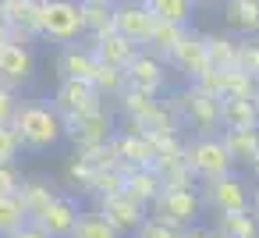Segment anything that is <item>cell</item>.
<instances>
[{
	"label": "cell",
	"mask_w": 259,
	"mask_h": 238,
	"mask_svg": "<svg viewBox=\"0 0 259 238\" xmlns=\"http://www.w3.org/2000/svg\"><path fill=\"white\" fill-rule=\"evenodd\" d=\"M64 125H68V142L75 146V153L110 146V139L117 135V114L107 103H100V107H93V110H85Z\"/></svg>",
	"instance_id": "obj_5"
},
{
	"label": "cell",
	"mask_w": 259,
	"mask_h": 238,
	"mask_svg": "<svg viewBox=\"0 0 259 238\" xmlns=\"http://www.w3.org/2000/svg\"><path fill=\"white\" fill-rule=\"evenodd\" d=\"M248 210L255 213V220H259V181L252 185V203H248Z\"/></svg>",
	"instance_id": "obj_44"
},
{
	"label": "cell",
	"mask_w": 259,
	"mask_h": 238,
	"mask_svg": "<svg viewBox=\"0 0 259 238\" xmlns=\"http://www.w3.org/2000/svg\"><path fill=\"white\" fill-rule=\"evenodd\" d=\"M132 238H181V231L170 227V224H163V220H156V217H149Z\"/></svg>",
	"instance_id": "obj_39"
},
{
	"label": "cell",
	"mask_w": 259,
	"mask_h": 238,
	"mask_svg": "<svg viewBox=\"0 0 259 238\" xmlns=\"http://www.w3.org/2000/svg\"><path fill=\"white\" fill-rule=\"evenodd\" d=\"M22 181H25L22 164H0V195H8V192H22Z\"/></svg>",
	"instance_id": "obj_38"
},
{
	"label": "cell",
	"mask_w": 259,
	"mask_h": 238,
	"mask_svg": "<svg viewBox=\"0 0 259 238\" xmlns=\"http://www.w3.org/2000/svg\"><path fill=\"white\" fill-rule=\"evenodd\" d=\"M255 78L241 68H220V100L227 96H255Z\"/></svg>",
	"instance_id": "obj_32"
},
{
	"label": "cell",
	"mask_w": 259,
	"mask_h": 238,
	"mask_svg": "<svg viewBox=\"0 0 259 238\" xmlns=\"http://www.w3.org/2000/svg\"><path fill=\"white\" fill-rule=\"evenodd\" d=\"M206 39V54L213 68H238V39L224 29V32H202Z\"/></svg>",
	"instance_id": "obj_26"
},
{
	"label": "cell",
	"mask_w": 259,
	"mask_h": 238,
	"mask_svg": "<svg viewBox=\"0 0 259 238\" xmlns=\"http://www.w3.org/2000/svg\"><path fill=\"white\" fill-rule=\"evenodd\" d=\"M110 146H114V153H117V160H121L124 171L128 167H153L156 164V149H153V142H149L146 132L117 128V135L110 139Z\"/></svg>",
	"instance_id": "obj_17"
},
{
	"label": "cell",
	"mask_w": 259,
	"mask_h": 238,
	"mask_svg": "<svg viewBox=\"0 0 259 238\" xmlns=\"http://www.w3.org/2000/svg\"><path fill=\"white\" fill-rule=\"evenodd\" d=\"M167 64H170V71H178L185 82H195V78H202L213 64H209V54H206V39H202V32H185V39L163 57Z\"/></svg>",
	"instance_id": "obj_11"
},
{
	"label": "cell",
	"mask_w": 259,
	"mask_h": 238,
	"mask_svg": "<svg viewBox=\"0 0 259 238\" xmlns=\"http://www.w3.org/2000/svg\"><path fill=\"white\" fill-rule=\"evenodd\" d=\"M248 174H252V181H259V156H255V164L248 167Z\"/></svg>",
	"instance_id": "obj_46"
},
{
	"label": "cell",
	"mask_w": 259,
	"mask_h": 238,
	"mask_svg": "<svg viewBox=\"0 0 259 238\" xmlns=\"http://www.w3.org/2000/svg\"><path fill=\"white\" fill-rule=\"evenodd\" d=\"M149 217H156V220H163V224L185 231V227H192V224H199V220L206 217L202 192H199V188H163V192L153 199Z\"/></svg>",
	"instance_id": "obj_6"
},
{
	"label": "cell",
	"mask_w": 259,
	"mask_h": 238,
	"mask_svg": "<svg viewBox=\"0 0 259 238\" xmlns=\"http://www.w3.org/2000/svg\"><path fill=\"white\" fill-rule=\"evenodd\" d=\"M238 68L259 82V43L255 39H238Z\"/></svg>",
	"instance_id": "obj_37"
},
{
	"label": "cell",
	"mask_w": 259,
	"mask_h": 238,
	"mask_svg": "<svg viewBox=\"0 0 259 238\" xmlns=\"http://www.w3.org/2000/svg\"><path fill=\"white\" fill-rule=\"evenodd\" d=\"M146 8L153 11L156 22L192 29V18H195V4H192V0H146Z\"/></svg>",
	"instance_id": "obj_25"
},
{
	"label": "cell",
	"mask_w": 259,
	"mask_h": 238,
	"mask_svg": "<svg viewBox=\"0 0 259 238\" xmlns=\"http://www.w3.org/2000/svg\"><path fill=\"white\" fill-rule=\"evenodd\" d=\"M89 47H93V54H96L100 64H114V68H128L139 57V50H142V47H135L132 39H124L114 29L100 32V36H89Z\"/></svg>",
	"instance_id": "obj_18"
},
{
	"label": "cell",
	"mask_w": 259,
	"mask_h": 238,
	"mask_svg": "<svg viewBox=\"0 0 259 238\" xmlns=\"http://www.w3.org/2000/svg\"><path fill=\"white\" fill-rule=\"evenodd\" d=\"M36 71H39V57L32 43L11 39L8 47H0V86L22 93L25 86L36 82Z\"/></svg>",
	"instance_id": "obj_8"
},
{
	"label": "cell",
	"mask_w": 259,
	"mask_h": 238,
	"mask_svg": "<svg viewBox=\"0 0 259 238\" xmlns=\"http://www.w3.org/2000/svg\"><path fill=\"white\" fill-rule=\"evenodd\" d=\"M11 39H15V29L8 25V18H4V15H0V47H8Z\"/></svg>",
	"instance_id": "obj_43"
},
{
	"label": "cell",
	"mask_w": 259,
	"mask_h": 238,
	"mask_svg": "<svg viewBox=\"0 0 259 238\" xmlns=\"http://www.w3.org/2000/svg\"><path fill=\"white\" fill-rule=\"evenodd\" d=\"M96 210L107 217V224L110 227H117L124 238H132L146 220H149V206L146 203H139L135 195H128V192H117V195H107V199H100L96 203Z\"/></svg>",
	"instance_id": "obj_13"
},
{
	"label": "cell",
	"mask_w": 259,
	"mask_h": 238,
	"mask_svg": "<svg viewBox=\"0 0 259 238\" xmlns=\"http://www.w3.org/2000/svg\"><path fill=\"white\" fill-rule=\"evenodd\" d=\"M82 213H85L82 199H78L75 192H61V195L50 203V210H47L36 224H39L50 238H71L75 227H78V220H82Z\"/></svg>",
	"instance_id": "obj_14"
},
{
	"label": "cell",
	"mask_w": 259,
	"mask_h": 238,
	"mask_svg": "<svg viewBox=\"0 0 259 238\" xmlns=\"http://www.w3.org/2000/svg\"><path fill=\"white\" fill-rule=\"evenodd\" d=\"M181 238H217V231H213V224H206V220H199V224H192V227H185V231H181Z\"/></svg>",
	"instance_id": "obj_41"
},
{
	"label": "cell",
	"mask_w": 259,
	"mask_h": 238,
	"mask_svg": "<svg viewBox=\"0 0 259 238\" xmlns=\"http://www.w3.org/2000/svg\"><path fill=\"white\" fill-rule=\"evenodd\" d=\"M11 128L18 132L22 153H50V149H57L68 139L64 117L47 100H22L18 110H15Z\"/></svg>",
	"instance_id": "obj_1"
},
{
	"label": "cell",
	"mask_w": 259,
	"mask_h": 238,
	"mask_svg": "<svg viewBox=\"0 0 259 238\" xmlns=\"http://www.w3.org/2000/svg\"><path fill=\"white\" fill-rule=\"evenodd\" d=\"M8 238H50V234H47V231H43V227H39L36 220H29L25 227H18V231H11Z\"/></svg>",
	"instance_id": "obj_42"
},
{
	"label": "cell",
	"mask_w": 259,
	"mask_h": 238,
	"mask_svg": "<svg viewBox=\"0 0 259 238\" xmlns=\"http://www.w3.org/2000/svg\"><path fill=\"white\" fill-rule=\"evenodd\" d=\"M213 231L217 238H259V220L252 210H238V213H213Z\"/></svg>",
	"instance_id": "obj_23"
},
{
	"label": "cell",
	"mask_w": 259,
	"mask_h": 238,
	"mask_svg": "<svg viewBox=\"0 0 259 238\" xmlns=\"http://www.w3.org/2000/svg\"><path fill=\"white\" fill-rule=\"evenodd\" d=\"M185 32L188 29H181V25H167V22H156V32H153V43L146 47V50H153V54H160V57H167L181 39H185Z\"/></svg>",
	"instance_id": "obj_35"
},
{
	"label": "cell",
	"mask_w": 259,
	"mask_h": 238,
	"mask_svg": "<svg viewBox=\"0 0 259 238\" xmlns=\"http://www.w3.org/2000/svg\"><path fill=\"white\" fill-rule=\"evenodd\" d=\"M0 15L15 29V39H22V43L39 39V0H4Z\"/></svg>",
	"instance_id": "obj_19"
},
{
	"label": "cell",
	"mask_w": 259,
	"mask_h": 238,
	"mask_svg": "<svg viewBox=\"0 0 259 238\" xmlns=\"http://www.w3.org/2000/svg\"><path fill=\"white\" fill-rule=\"evenodd\" d=\"M252 185L241 171H231L224 178H213V181H202L199 192H202V203H206V213H238V210H248L252 203Z\"/></svg>",
	"instance_id": "obj_7"
},
{
	"label": "cell",
	"mask_w": 259,
	"mask_h": 238,
	"mask_svg": "<svg viewBox=\"0 0 259 238\" xmlns=\"http://www.w3.org/2000/svg\"><path fill=\"white\" fill-rule=\"evenodd\" d=\"M195 8H213V4H224V0H192Z\"/></svg>",
	"instance_id": "obj_45"
},
{
	"label": "cell",
	"mask_w": 259,
	"mask_h": 238,
	"mask_svg": "<svg viewBox=\"0 0 259 238\" xmlns=\"http://www.w3.org/2000/svg\"><path fill=\"white\" fill-rule=\"evenodd\" d=\"M252 100H255V107H259V86H255V96H252Z\"/></svg>",
	"instance_id": "obj_47"
},
{
	"label": "cell",
	"mask_w": 259,
	"mask_h": 238,
	"mask_svg": "<svg viewBox=\"0 0 259 238\" xmlns=\"http://www.w3.org/2000/svg\"><path fill=\"white\" fill-rule=\"evenodd\" d=\"M50 103H54V110H57L64 121H71V117H78V114H85V110H93V107H100V103H107V100H103V96L96 93V86L85 82V78H61L57 89H54V96H50Z\"/></svg>",
	"instance_id": "obj_10"
},
{
	"label": "cell",
	"mask_w": 259,
	"mask_h": 238,
	"mask_svg": "<svg viewBox=\"0 0 259 238\" xmlns=\"http://www.w3.org/2000/svg\"><path fill=\"white\" fill-rule=\"evenodd\" d=\"M93 171H96V164H93V160H89L85 153H71V156L64 160V167H61L64 181H68L71 188H78V192H85V185H89Z\"/></svg>",
	"instance_id": "obj_34"
},
{
	"label": "cell",
	"mask_w": 259,
	"mask_h": 238,
	"mask_svg": "<svg viewBox=\"0 0 259 238\" xmlns=\"http://www.w3.org/2000/svg\"><path fill=\"white\" fill-rule=\"evenodd\" d=\"M96 54H93V47L89 43H68V47H57V54H54V75H57V82L61 78H85V82H93V75H96Z\"/></svg>",
	"instance_id": "obj_15"
},
{
	"label": "cell",
	"mask_w": 259,
	"mask_h": 238,
	"mask_svg": "<svg viewBox=\"0 0 259 238\" xmlns=\"http://www.w3.org/2000/svg\"><path fill=\"white\" fill-rule=\"evenodd\" d=\"M124 192L135 195L139 203L153 206V199L163 192V181H160V174L153 167H128L124 171Z\"/></svg>",
	"instance_id": "obj_24"
},
{
	"label": "cell",
	"mask_w": 259,
	"mask_h": 238,
	"mask_svg": "<svg viewBox=\"0 0 259 238\" xmlns=\"http://www.w3.org/2000/svg\"><path fill=\"white\" fill-rule=\"evenodd\" d=\"M124 71H128V86L142 89L149 96H163L167 86H170V64L160 54H153V50H139V57Z\"/></svg>",
	"instance_id": "obj_12"
},
{
	"label": "cell",
	"mask_w": 259,
	"mask_h": 238,
	"mask_svg": "<svg viewBox=\"0 0 259 238\" xmlns=\"http://www.w3.org/2000/svg\"><path fill=\"white\" fill-rule=\"evenodd\" d=\"M107 4H117V0H107Z\"/></svg>",
	"instance_id": "obj_48"
},
{
	"label": "cell",
	"mask_w": 259,
	"mask_h": 238,
	"mask_svg": "<svg viewBox=\"0 0 259 238\" xmlns=\"http://www.w3.org/2000/svg\"><path fill=\"white\" fill-rule=\"evenodd\" d=\"M117 192H124V171L121 167H96L82 195H89L93 203H100V199L117 195Z\"/></svg>",
	"instance_id": "obj_27"
},
{
	"label": "cell",
	"mask_w": 259,
	"mask_h": 238,
	"mask_svg": "<svg viewBox=\"0 0 259 238\" xmlns=\"http://www.w3.org/2000/svg\"><path fill=\"white\" fill-rule=\"evenodd\" d=\"M181 156H185V167L192 171V178H195L199 185L238 171L234 160H231V153H227V146H224V135H220V132H217V135H188Z\"/></svg>",
	"instance_id": "obj_4"
},
{
	"label": "cell",
	"mask_w": 259,
	"mask_h": 238,
	"mask_svg": "<svg viewBox=\"0 0 259 238\" xmlns=\"http://www.w3.org/2000/svg\"><path fill=\"white\" fill-rule=\"evenodd\" d=\"M18 103H22V93L8 89V86H0V125H11V121H15Z\"/></svg>",
	"instance_id": "obj_40"
},
{
	"label": "cell",
	"mask_w": 259,
	"mask_h": 238,
	"mask_svg": "<svg viewBox=\"0 0 259 238\" xmlns=\"http://www.w3.org/2000/svg\"><path fill=\"white\" fill-rule=\"evenodd\" d=\"M224 135V146L234 160V167H252L255 156H259V128H231V132H220Z\"/></svg>",
	"instance_id": "obj_22"
},
{
	"label": "cell",
	"mask_w": 259,
	"mask_h": 238,
	"mask_svg": "<svg viewBox=\"0 0 259 238\" xmlns=\"http://www.w3.org/2000/svg\"><path fill=\"white\" fill-rule=\"evenodd\" d=\"M220 22L234 39H259V0H224Z\"/></svg>",
	"instance_id": "obj_16"
},
{
	"label": "cell",
	"mask_w": 259,
	"mask_h": 238,
	"mask_svg": "<svg viewBox=\"0 0 259 238\" xmlns=\"http://www.w3.org/2000/svg\"><path fill=\"white\" fill-rule=\"evenodd\" d=\"M93 86L103 100H117L124 89H128V71L124 68H114V64H96V75H93Z\"/></svg>",
	"instance_id": "obj_30"
},
{
	"label": "cell",
	"mask_w": 259,
	"mask_h": 238,
	"mask_svg": "<svg viewBox=\"0 0 259 238\" xmlns=\"http://www.w3.org/2000/svg\"><path fill=\"white\" fill-rule=\"evenodd\" d=\"M178 114H181V125L192 132V135H217L224 132L220 128V100L202 93L195 82H181L174 93H170Z\"/></svg>",
	"instance_id": "obj_3"
},
{
	"label": "cell",
	"mask_w": 259,
	"mask_h": 238,
	"mask_svg": "<svg viewBox=\"0 0 259 238\" xmlns=\"http://www.w3.org/2000/svg\"><path fill=\"white\" fill-rule=\"evenodd\" d=\"M82 18H85V32L89 36L110 32L114 29V4H107V0H82Z\"/></svg>",
	"instance_id": "obj_31"
},
{
	"label": "cell",
	"mask_w": 259,
	"mask_h": 238,
	"mask_svg": "<svg viewBox=\"0 0 259 238\" xmlns=\"http://www.w3.org/2000/svg\"><path fill=\"white\" fill-rule=\"evenodd\" d=\"M85 18H82V0H39V39H50L57 47L82 43Z\"/></svg>",
	"instance_id": "obj_2"
},
{
	"label": "cell",
	"mask_w": 259,
	"mask_h": 238,
	"mask_svg": "<svg viewBox=\"0 0 259 238\" xmlns=\"http://www.w3.org/2000/svg\"><path fill=\"white\" fill-rule=\"evenodd\" d=\"M61 192H64V188H61L50 174H25V181H22V199H25L32 220H39Z\"/></svg>",
	"instance_id": "obj_20"
},
{
	"label": "cell",
	"mask_w": 259,
	"mask_h": 238,
	"mask_svg": "<svg viewBox=\"0 0 259 238\" xmlns=\"http://www.w3.org/2000/svg\"><path fill=\"white\" fill-rule=\"evenodd\" d=\"M153 171L160 174L163 188H199V181L192 178V171L185 167V156H160L153 164Z\"/></svg>",
	"instance_id": "obj_29"
},
{
	"label": "cell",
	"mask_w": 259,
	"mask_h": 238,
	"mask_svg": "<svg viewBox=\"0 0 259 238\" xmlns=\"http://www.w3.org/2000/svg\"><path fill=\"white\" fill-rule=\"evenodd\" d=\"M22 160V142L11 125H0V164H18Z\"/></svg>",
	"instance_id": "obj_36"
},
{
	"label": "cell",
	"mask_w": 259,
	"mask_h": 238,
	"mask_svg": "<svg viewBox=\"0 0 259 238\" xmlns=\"http://www.w3.org/2000/svg\"><path fill=\"white\" fill-rule=\"evenodd\" d=\"M114 32H121L124 39H132L142 50L153 43L156 18L146 8V0H117V4H114Z\"/></svg>",
	"instance_id": "obj_9"
},
{
	"label": "cell",
	"mask_w": 259,
	"mask_h": 238,
	"mask_svg": "<svg viewBox=\"0 0 259 238\" xmlns=\"http://www.w3.org/2000/svg\"><path fill=\"white\" fill-rule=\"evenodd\" d=\"M71 238H124L117 227H110L107 224V217L93 206V210H85L82 213V220H78V227H75V234Z\"/></svg>",
	"instance_id": "obj_33"
},
{
	"label": "cell",
	"mask_w": 259,
	"mask_h": 238,
	"mask_svg": "<svg viewBox=\"0 0 259 238\" xmlns=\"http://www.w3.org/2000/svg\"><path fill=\"white\" fill-rule=\"evenodd\" d=\"M255 43H259V39H255Z\"/></svg>",
	"instance_id": "obj_49"
},
{
	"label": "cell",
	"mask_w": 259,
	"mask_h": 238,
	"mask_svg": "<svg viewBox=\"0 0 259 238\" xmlns=\"http://www.w3.org/2000/svg\"><path fill=\"white\" fill-rule=\"evenodd\" d=\"M220 128H259V107L252 96H227L220 100Z\"/></svg>",
	"instance_id": "obj_21"
},
{
	"label": "cell",
	"mask_w": 259,
	"mask_h": 238,
	"mask_svg": "<svg viewBox=\"0 0 259 238\" xmlns=\"http://www.w3.org/2000/svg\"><path fill=\"white\" fill-rule=\"evenodd\" d=\"M32 217H29V206L22 199V192H8V195H0V238H8L11 231L25 227Z\"/></svg>",
	"instance_id": "obj_28"
}]
</instances>
